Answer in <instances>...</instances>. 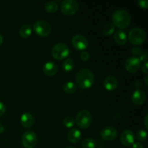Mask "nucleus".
I'll return each instance as SVG.
<instances>
[{
	"label": "nucleus",
	"mask_w": 148,
	"mask_h": 148,
	"mask_svg": "<svg viewBox=\"0 0 148 148\" xmlns=\"http://www.w3.org/2000/svg\"><path fill=\"white\" fill-rule=\"evenodd\" d=\"M72 44L77 50L84 51L88 46V40L85 36L81 34H76L72 37Z\"/></svg>",
	"instance_id": "obj_9"
},
{
	"label": "nucleus",
	"mask_w": 148,
	"mask_h": 148,
	"mask_svg": "<svg viewBox=\"0 0 148 148\" xmlns=\"http://www.w3.org/2000/svg\"><path fill=\"white\" fill-rule=\"evenodd\" d=\"M104 88L108 91H113L118 86V80L114 76H108L103 81Z\"/></svg>",
	"instance_id": "obj_16"
},
{
	"label": "nucleus",
	"mask_w": 148,
	"mask_h": 148,
	"mask_svg": "<svg viewBox=\"0 0 148 148\" xmlns=\"http://www.w3.org/2000/svg\"><path fill=\"white\" fill-rule=\"evenodd\" d=\"M67 138L70 143L76 144V143H79V140L82 138V133L78 129L72 128L68 132Z\"/></svg>",
	"instance_id": "obj_15"
},
{
	"label": "nucleus",
	"mask_w": 148,
	"mask_h": 148,
	"mask_svg": "<svg viewBox=\"0 0 148 148\" xmlns=\"http://www.w3.org/2000/svg\"><path fill=\"white\" fill-rule=\"evenodd\" d=\"M57 66L54 62H47L43 64V71L47 76H53L57 72Z\"/></svg>",
	"instance_id": "obj_17"
},
{
	"label": "nucleus",
	"mask_w": 148,
	"mask_h": 148,
	"mask_svg": "<svg viewBox=\"0 0 148 148\" xmlns=\"http://www.w3.org/2000/svg\"><path fill=\"white\" fill-rule=\"evenodd\" d=\"M132 53L134 55H135L134 56L138 58L140 60V62H147V54L145 51H143L141 49H139V48H134L132 50Z\"/></svg>",
	"instance_id": "obj_20"
},
{
	"label": "nucleus",
	"mask_w": 148,
	"mask_h": 148,
	"mask_svg": "<svg viewBox=\"0 0 148 148\" xmlns=\"http://www.w3.org/2000/svg\"><path fill=\"white\" fill-rule=\"evenodd\" d=\"M128 38L130 43L133 45H141L146 39L145 32L140 27H134L129 33Z\"/></svg>",
	"instance_id": "obj_4"
},
{
	"label": "nucleus",
	"mask_w": 148,
	"mask_h": 148,
	"mask_svg": "<svg viewBox=\"0 0 148 148\" xmlns=\"http://www.w3.org/2000/svg\"><path fill=\"white\" fill-rule=\"evenodd\" d=\"M101 137L106 141H113L117 137V130L111 126L103 127L101 131Z\"/></svg>",
	"instance_id": "obj_11"
},
{
	"label": "nucleus",
	"mask_w": 148,
	"mask_h": 148,
	"mask_svg": "<svg viewBox=\"0 0 148 148\" xmlns=\"http://www.w3.org/2000/svg\"><path fill=\"white\" fill-rule=\"evenodd\" d=\"M135 135L134 132L130 130H126L123 131L121 134V143L123 145L131 146L134 143Z\"/></svg>",
	"instance_id": "obj_12"
},
{
	"label": "nucleus",
	"mask_w": 148,
	"mask_h": 148,
	"mask_svg": "<svg viewBox=\"0 0 148 148\" xmlns=\"http://www.w3.org/2000/svg\"><path fill=\"white\" fill-rule=\"evenodd\" d=\"M92 122V114L87 110H81L77 114L75 123L81 129H87L90 127Z\"/></svg>",
	"instance_id": "obj_3"
},
{
	"label": "nucleus",
	"mask_w": 148,
	"mask_h": 148,
	"mask_svg": "<svg viewBox=\"0 0 148 148\" xmlns=\"http://www.w3.org/2000/svg\"><path fill=\"white\" fill-rule=\"evenodd\" d=\"M77 84L82 89H88L95 82V75L92 71L87 68L80 69L76 76Z\"/></svg>",
	"instance_id": "obj_1"
},
{
	"label": "nucleus",
	"mask_w": 148,
	"mask_h": 148,
	"mask_svg": "<svg viewBox=\"0 0 148 148\" xmlns=\"http://www.w3.org/2000/svg\"><path fill=\"white\" fill-rule=\"evenodd\" d=\"M32 27L30 25L25 24L22 26L19 30V35L23 38H27L31 35Z\"/></svg>",
	"instance_id": "obj_19"
},
{
	"label": "nucleus",
	"mask_w": 148,
	"mask_h": 148,
	"mask_svg": "<svg viewBox=\"0 0 148 148\" xmlns=\"http://www.w3.org/2000/svg\"><path fill=\"white\" fill-rule=\"evenodd\" d=\"M4 132V126L2 124L0 123V134H2Z\"/></svg>",
	"instance_id": "obj_33"
},
{
	"label": "nucleus",
	"mask_w": 148,
	"mask_h": 148,
	"mask_svg": "<svg viewBox=\"0 0 148 148\" xmlns=\"http://www.w3.org/2000/svg\"><path fill=\"white\" fill-rule=\"evenodd\" d=\"M114 40L119 45H124L127 43V36L122 30H118L114 34Z\"/></svg>",
	"instance_id": "obj_18"
},
{
	"label": "nucleus",
	"mask_w": 148,
	"mask_h": 148,
	"mask_svg": "<svg viewBox=\"0 0 148 148\" xmlns=\"http://www.w3.org/2000/svg\"><path fill=\"white\" fill-rule=\"evenodd\" d=\"M33 29L35 33L40 37H46L51 32V26L50 23L46 20H37L33 23Z\"/></svg>",
	"instance_id": "obj_6"
},
{
	"label": "nucleus",
	"mask_w": 148,
	"mask_h": 148,
	"mask_svg": "<svg viewBox=\"0 0 148 148\" xmlns=\"http://www.w3.org/2000/svg\"><path fill=\"white\" fill-rule=\"evenodd\" d=\"M75 67L74 61L71 58H67L62 64V68L65 72H70Z\"/></svg>",
	"instance_id": "obj_23"
},
{
	"label": "nucleus",
	"mask_w": 148,
	"mask_h": 148,
	"mask_svg": "<svg viewBox=\"0 0 148 148\" xmlns=\"http://www.w3.org/2000/svg\"><path fill=\"white\" fill-rule=\"evenodd\" d=\"M79 10V4L75 0H64L61 4V11L65 15L76 14Z\"/></svg>",
	"instance_id": "obj_7"
},
{
	"label": "nucleus",
	"mask_w": 148,
	"mask_h": 148,
	"mask_svg": "<svg viewBox=\"0 0 148 148\" xmlns=\"http://www.w3.org/2000/svg\"><path fill=\"white\" fill-rule=\"evenodd\" d=\"M82 146L83 148H95L96 147V142L92 138H85L82 141Z\"/></svg>",
	"instance_id": "obj_24"
},
{
	"label": "nucleus",
	"mask_w": 148,
	"mask_h": 148,
	"mask_svg": "<svg viewBox=\"0 0 148 148\" xmlns=\"http://www.w3.org/2000/svg\"><path fill=\"white\" fill-rule=\"evenodd\" d=\"M20 123L23 127L30 129L34 124V117L30 113H24L20 116Z\"/></svg>",
	"instance_id": "obj_14"
},
{
	"label": "nucleus",
	"mask_w": 148,
	"mask_h": 148,
	"mask_svg": "<svg viewBox=\"0 0 148 148\" xmlns=\"http://www.w3.org/2000/svg\"><path fill=\"white\" fill-rule=\"evenodd\" d=\"M142 71H143L145 75H147L148 74V62H145L143 64V66H142Z\"/></svg>",
	"instance_id": "obj_31"
},
{
	"label": "nucleus",
	"mask_w": 148,
	"mask_h": 148,
	"mask_svg": "<svg viewBox=\"0 0 148 148\" xmlns=\"http://www.w3.org/2000/svg\"><path fill=\"white\" fill-rule=\"evenodd\" d=\"M131 100L133 103L137 106L143 105L146 100V94L145 92L141 90H135L132 92L131 96Z\"/></svg>",
	"instance_id": "obj_13"
},
{
	"label": "nucleus",
	"mask_w": 148,
	"mask_h": 148,
	"mask_svg": "<svg viewBox=\"0 0 148 148\" xmlns=\"http://www.w3.org/2000/svg\"><path fill=\"white\" fill-rule=\"evenodd\" d=\"M124 66L127 71L131 73H135L141 66V62L136 56H131L126 60Z\"/></svg>",
	"instance_id": "obj_10"
},
{
	"label": "nucleus",
	"mask_w": 148,
	"mask_h": 148,
	"mask_svg": "<svg viewBox=\"0 0 148 148\" xmlns=\"http://www.w3.org/2000/svg\"><path fill=\"white\" fill-rule=\"evenodd\" d=\"M147 78H148V77L146 76L145 79V85H148V83H147Z\"/></svg>",
	"instance_id": "obj_36"
},
{
	"label": "nucleus",
	"mask_w": 148,
	"mask_h": 148,
	"mask_svg": "<svg viewBox=\"0 0 148 148\" xmlns=\"http://www.w3.org/2000/svg\"><path fill=\"white\" fill-rule=\"evenodd\" d=\"M79 57H80L81 60L84 61V62H86V61H88L89 59L90 54L86 51H82L80 54H79Z\"/></svg>",
	"instance_id": "obj_28"
},
{
	"label": "nucleus",
	"mask_w": 148,
	"mask_h": 148,
	"mask_svg": "<svg viewBox=\"0 0 148 148\" xmlns=\"http://www.w3.org/2000/svg\"><path fill=\"white\" fill-rule=\"evenodd\" d=\"M131 23V16L125 10L119 9L112 14V24L120 29L128 27Z\"/></svg>",
	"instance_id": "obj_2"
},
{
	"label": "nucleus",
	"mask_w": 148,
	"mask_h": 148,
	"mask_svg": "<svg viewBox=\"0 0 148 148\" xmlns=\"http://www.w3.org/2000/svg\"><path fill=\"white\" fill-rule=\"evenodd\" d=\"M65 148H75V147H65Z\"/></svg>",
	"instance_id": "obj_37"
},
{
	"label": "nucleus",
	"mask_w": 148,
	"mask_h": 148,
	"mask_svg": "<svg viewBox=\"0 0 148 148\" xmlns=\"http://www.w3.org/2000/svg\"><path fill=\"white\" fill-rule=\"evenodd\" d=\"M38 143V137L33 131H26L22 137V144L25 148H33Z\"/></svg>",
	"instance_id": "obj_8"
},
{
	"label": "nucleus",
	"mask_w": 148,
	"mask_h": 148,
	"mask_svg": "<svg viewBox=\"0 0 148 148\" xmlns=\"http://www.w3.org/2000/svg\"><path fill=\"white\" fill-rule=\"evenodd\" d=\"M6 111V106L4 105V103L1 101H0V116L4 115V114L5 113Z\"/></svg>",
	"instance_id": "obj_30"
},
{
	"label": "nucleus",
	"mask_w": 148,
	"mask_h": 148,
	"mask_svg": "<svg viewBox=\"0 0 148 148\" xmlns=\"http://www.w3.org/2000/svg\"><path fill=\"white\" fill-rule=\"evenodd\" d=\"M3 41H4V38H3L2 35L0 33V46L3 43Z\"/></svg>",
	"instance_id": "obj_35"
},
{
	"label": "nucleus",
	"mask_w": 148,
	"mask_h": 148,
	"mask_svg": "<svg viewBox=\"0 0 148 148\" xmlns=\"http://www.w3.org/2000/svg\"><path fill=\"white\" fill-rule=\"evenodd\" d=\"M45 10L49 13L56 12L59 8V5L56 1H48L44 6Z\"/></svg>",
	"instance_id": "obj_22"
},
{
	"label": "nucleus",
	"mask_w": 148,
	"mask_h": 148,
	"mask_svg": "<svg viewBox=\"0 0 148 148\" xmlns=\"http://www.w3.org/2000/svg\"><path fill=\"white\" fill-rule=\"evenodd\" d=\"M147 117H148V115L145 116V127L146 129H148V125H147Z\"/></svg>",
	"instance_id": "obj_34"
},
{
	"label": "nucleus",
	"mask_w": 148,
	"mask_h": 148,
	"mask_svg": "<svg viewBox=\"0 0 148 148\" xmlns=\"http://www.w3.org/2000/svg\"><path fill=\"white\" fill-rule=\"evenodd\" d=\"M132 148H144V146L140 143H134L132 145Z\"/></svg>",
	"instance_id": "obj_32"
},
{
	"label": "nucleus",
	"mask_w": 148,
	"mask_h": 148,
	"mask_svg": "<svg viewBox=\"0 0 148 148\" xmlns=\"http://www.w3.org/2000/svg\"><path fill=\"white\" fill-rule=\"evenodd\" d=\"M63 124L66 128H72L75 125V120L73 117L70 116H67L64 119Z\"/></svg>",
	"instance_id": "obj_26"
},
{
	"label": "nucleus",
	"mask_w": 148,
	"mask_h": 148,
	"mask_svg": "<svg viewBox=\"0 0 148 148\" xmlns=\"http://www.w3.org/2000/svg\"><path fill=\"white\" fill-rule=\"evenodd\" d=\"M114 31H115V27H114V25L112 23L106 24L103 27V33L106 36H111V35L114 33Z\"/></svg>",
	"instance_id": "obj_25"
},
{
	"label": "nucleus",
	"mask_w": 148,
	"mask_h": 148,
	"mask_svg": "<svg viewBox=\"0 0 148 148\" xmlns=\"http://www.w3.org/2000/svg\"><path fill=\"white\" fill-rule=\"evenodd\" d=\"M63 89H64V91L66 93H68V94L75 93V92L77 91V85L75 82L69 81V82H66V83L64 85Z\"/></svg>",
	"instance_id": "obj_21"
},
{
	"label": "nucleus",
	"mask_w": 148,
	"mask_h": 148,
	"mask_svg": "<svg viewBox=\"0 0 148 148\" xmlns=\"http://www.w3.org/2000/svg\"><path fill=\"white\" fill-rule=\"evenodd\" d=\"M137 140L140 142H144L147 140V132L145 130H140L137 132L136 135Z\"/></svg>",
	"instance_id": "obj_27"
},
{
	"label": "nucleus",
	"mask_w": 148,
	"mask_h": 148,
	"mask_svg": "<svg viewBox=\"0 0 148 148\" xmlns=\"http://www.w3.org/2000/svg\"><path fill=\"white\" fill-rule=\"evenodd\" d=\"M69 53H70V49H69V46L64 43H56L52 48V56L57 60L66 59L68 57Z\"/></svg>",
	"instance_id": "obj_5"
},
{
	"label": "nucleus",
	"mask_w": 148,
	"mask_h": 148,
	"mask_svg": "<svg viewBox=\"0 0 148 148\" xmlns=\"http://www.w3.org/2000/svg\"><path fill=\"white\" fill-rule=\"evenodd\" d=\"M138 4L141 8L147 9L148 7V1L147 0H139Z\"/></svg>",
	"instance_id": "obj_29"
}]
</instances>
